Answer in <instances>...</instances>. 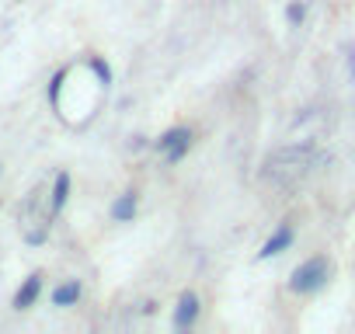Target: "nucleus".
Instances as JSON below:
<instances>
[{"mask_svg":"<svg viewBox=\"0 0 355 334\" xmlns=\"http://www.w3.org/2000/svg\"><path fill=\"white\" fill-rule=\"evenodd\" d=\"M80 299V282H63V285H56V292H53V303L56 306H73Z\"/></svg>","mask_w":355,"mask_h":334,"instance_id":"obj_6","label":"nucleus"},{"mask_svg":"<svg viewBox=\"0 0 355 334\" xmlns=\"http://www.w3.org/2000/svg\"><path fill=\"white\" fill-rule=\"evenodd\" d=\"M196 317H199V296L196 292H185L182 299H178V310H174V327L185 331V327L196 324Z\"/></svg>","mask_w":355,"mask_h":334,"instance_id":"obj_3","label":"nucleus"},{"mask_svg":"<svg viewBox=\"0 0 355 334\" xmlns=\"http://www.w3.org/2000/svg\"><path fill=\"white\" fill-rule=\"evenodd\" d=\"M303 15H306V8H303V4H293V8H289V21H293V25H300V21H303Z\"/></svg>","mask_w":355,"mask_h":334,"instance_id":"obj_10","label":"nucleus"},{"mask_svg":"<svg viewBox=\"0 0 355 334\" xmlns=\"http://www.w3.org/2000/svg\"><path fill=\"white\" fill-rule=\"evenodd\" d=\"M91 67H94V73L101 77V84H112V70H108V63H101V60L94 56V60H91Z\"/></svg>","mask_w":355,"mask_h":334,"instance_id":"obj_9","label":"nucleus"},{"mask_svg":"<svg viewBox=\"0 0 355 334\" xmlns=\"http://www.w3.org/2000/svg\"><path fill=\"white\" fill-rule=\"evenodd\" d=\"M289 244H293V230H289V227H279V230H275V234H272V237L265 240V247L258 251V258H272V254H282V251H286Z\"/></svg>","mask_w":355,"mask_h":334,"instance_id":"obj_4","label":"nucleus"},{"mask_svg":"<svg viewBox=\"0 0 355 334\" xmlns=\"http://www.w3.org/2000/svg\"><path fill=\"white\" fill-rule=\"evenodd\" d=\"M39 292H42V275H28L25 285L18 289V296H15V306H18V310H28V306L39 299Z\"/></svg>","mask_w":355,"mask_h":334,"instance_id":"obj_5","label":"nucleus"},{"mask_svg":"<svg viewBox=\"0 0 355 334\" xmlns=\"http://www.w3.org/2000/svg\"><path fill=\"white\" fill-rule=\"evenodd\" d=\"M67 195H70V175H56V185H53V213H60L67 206Z\"/></svg>","mask_w":355,"mask_h":334,"instance_id":"obj_8","label":"nucleus"},{"mask_svg":"<svg viewBox=\"0 0 355 334\" xmlns=\"http://www.w3.org/2000/svg\"><path fill=\"white\" fill-rule=\"evenodd\" d=\"M189 143H192V132L185 129V125H178V129H167L160 139H157V146L167 153V160L171 164H178L185 153H189Z\"/></svg>","mask_w":355,"mask_h":334,"instance_id":"obj_2","label":"nucleus"},{"mask_svg":"<svg viewBox=\"0 0 355 334\" xmlns=\"http://www.w3.org/2000/svg\"><path fill=\"white\" fill-rule=\"evenodd\" d=\"M132 213H136V195H132V192L119 195L115 206H112V216H115L119 223H125V220H132Z\"/></svg>","mask_w":355,"mask_h":334,"instance_id":"obj_7","label":"nucleus"},{"mask_svg":"<svg viewBox=\"0 0 355 334\" xmlns=\"http://www.w3.org/2000/svg\"><path fill=\"white\" fill-rule=\"evenodd\" d=\"M327 282V261L324 258H310L293 272V292H317Z\"/></svg>","mask_w":355,"mask_h":334,"instance_id":"obj_1","label":"nucleus"}]
</instances>
